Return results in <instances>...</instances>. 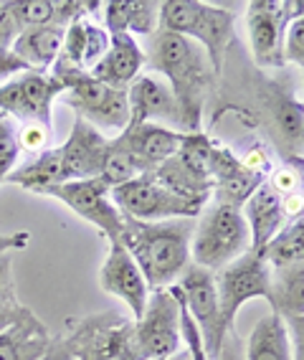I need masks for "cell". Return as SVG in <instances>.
<instances>
[{"label":"cell","mask_w":304,"mask_h":360,"mask_svg":"<svg viewBox=\"0 0 304 360\" xmlns=\"http://www.w3.org/2000/svg\"><path fill=\"white\" fill-rule=\"evenodd\" d=\"M64 340L77 360H140L132 345V322L114 312L86 317Z\"/></svg>","instance_id":"cell-10"},{"label":"cell","mask_w":304,"mask_h":360,"mask_svg":"<svg viewBox=\"0 0 304 360\" xmlns=\"http://www.w3.org/2000/svg\"><path fill=\"white\" fill-rule=\"evenodd\" d=\"M216 292H218V307L223 328L233 330V320L239 309L249 304L251 300H266L272 295V271L261 254L249 249L239 259H233L223 269L213 274Z\"/></svg>","instance_id":"cell-8"},{"label":"cell","mask_w":304,"mask_h":360,"mask_svg":"<svg viewBox=\"0 0 304 360\" xmlns=\"http://www.w3.org/2000/svg\"><path fill=\"white\" fill-rule=\"evenodd\" d=\"M282 58L284 64H294L297 69L304 66V18L289 20V26L284 31V41H282Z\"/></svg>","instance_id":"cell-32"},{"label":"cell","mask_w":304,"mask_h":360,"mask_svg":"<svg viewBox=\"0 0 304 360\" xmlns=\"http://www.w3.org/2000/svg\"><path fill=\"white\" fill-rule=\"evenodd\" d=\"M261 180H266L264 175L249 170L233 150L223 148L220 142H213V153H211V195L216 198V203L241 208L249 200V195L261 186Z\"/></svg>","instance_id":"cell-16"},{"label":"cell","mask_w":304,"mask_h":360,"mask_svg":"<svg viewBox=\"0 0 304 360\" xmlns=\"http://www.w3.org/2000/svg\"><path fill=\"white\" fill-rule=\"evenodd\" d=\"M160 28V3L152 0H132L127 13V33L130 36H152Z\"/></svg>","instance_id":"cell-29"},{"label":"cell","mask_w":304,"mask_h":360,"mask_svg":"<svg viewBox=\"0 0 304 360\" xmlns=\"http://www.w3.org/2000/svg\"><path fill=\"white\" fill-rule=\"evenodd\" d=\"M64 86L46 71H23L0 84V115L26 122H51V110Z\"/></svg>","instance_id":"cell-11"},{"label":"cell","mask_w":304,"mask_h":360,"mask_svg":"<svg viewBox=\"0 0 304 360\" xmlns=\"http://www.w3.org/2000/svg\"><path fill=\"white\" fill-rule=\"evenodd\" d=\"M145 69V51L137 44L135 36L130 33H114L110 36V49L102 56L94 69L89 71L91 77L99 82L110 84L114 89H127Z\"/></svg>","instance_id":"cell-19"},{"label":"cell","mask_w":304,"mask_h":360,"mask_svg":"<svg viewBox=\"0 0 304 360\" xmlns=\"http://www.w3.org/2000/svg\"><path fill=\"white\" fill-rule=\"evenodd\" d=\"M127 104H130V124H162L170 129H180V107L173 91L155 74H140L127 86Z\"/></svg>","instance_id":"cell-15"},{"label":"cell","mask_w":304,"mask_h":360,"mask_svg":"<svg viewBox=\"0 0 304 360\" xmlns=\"http://www.w3.org/2000/svg\"><path fill=\"white\" fill-rule=\"evenodd\" d=\"M195 219L135 221L122 216L119 244L143 271L150 290H168L190 264Z\"/></svg>","instance_id":"cell-2"},{"label":"cell","mask_w":304,"mask_h":360,"mask_svg":"<svg viewBox=\"0 0 304 360\" xmlns=\"http://www.w3.org/2000/svg\"><path fill=\"white\" fill-rule=\"evenodd\" d=\"M31 244V233L28 231H15V233H0V257L3 254H13V251H23Z\"/></svg>","instance_id":"cell-37"},{"label":"cell","mask_w":304,"mask_h":360,"mask_svg":"<svg viewBox=\"0 0 304 360\" xmlns=\"http://www.w3.org/2000/svg\"><path fill=\"white\" fill-rule=\"evenodd\" d=\"M112 200L124 219L150 221V224L170 219H195L206 208L198 200L178 195L152 175H143L132 183L112 188Z\"/></svg>","instance_id":"cell-7"},{"label":"cell","mask_w":304,"mask_h":360,"mask_svg":"<svg viewBox=\"0 0 304 360\" xmlns=\"http://www.w3.org/2000/svg\"><path fill=\"white\" fill-rule=\"evenodd\" d=\"M0 302H18L13 279V257L11 254L0 257Z\"/></svg>","instance_id":"cell-34"},{"label":"cell","mask_w":304,"mask_h":360,"mask_svg":"<svg viewBox=\"0 0 304 360\" xmlns=\"http://www.w3.org/2000/svg\"><path fill=\"white\" fill-rule=\"evenodd\" d=\"M110 49V33L104 31L99 23L89 20L86 23V46H84V61H81V69L91 71L94 66L102 61V56Z\"/></svg>","instance_id":"cell-33"},{"label":"cell","mask_w":304,"mask_h":360,"mask_svg":"<svg viewBox=\"0 0 304 360\" xmlns=\"http://www.w3.org/2000/svg\"><path fill=\"white\" fill-rule=\"evenodd\" d=\"M246 347V360H294L291 335L279 315H266L253 325Z\"/></svg>","instance_id":"cell-23"},{"label":"cell","mask_w":304,"mask_h":360,"mask_svg":"<svg viewBox=\"0 0 304 360\" xmlns=\"http://www.w3.org/2000/svg\"><path fill=\"white\" fill-rule=\"evenodd\" d=\"M107 137L97 127H91L86 120L77 117L72 127V135L61 150V160H64V175L69 180H84V178H99L102 170L104 153H107Z\"/></svg>","instance_id":"cell-17"},{"label":"cell","mask_w":304,"mask_h":360,"mask_svg":"<svg viewBox=\"0 0 304 360\" xmlns=\"http://www.w3.org/2000/svg\"><path fill=\"white\" fill-rule=\"evenodd\" d=\"M216 360H246V347H244V340L236 335V330L226 333L218 353H216Z\"/></svg>","instance_id":"cell-35"},{"label":"cell","mask_w":304,"mask_h":360,"mask_svg":"<svg viewBox=\"0 0 304 360\" xmlns=\"http://www.w3.org/2000/svg\"><path fill=\"white\" fill-rule=\"evenodd\" d=\"M18 23H15L13 13H11V3H0V79L11 77L13 74H23V64L13 56V41L18 39Z\"/></svg>","instance_id":"cell-28"},{"label":"cell","mask_w":304,"mask_h":360,"mask_svg":"<svg viewBox=\"0 0 304 360\" xmlns=\"http://www.w3.org/2000/svg\"><path fill=\"white\" fill-rule=\"evenodd\" d=\"M145 51V69L147 74H162L168 79L175 102L180 107V129L183 135L201 132L203 107L208 94L216 86V74L211 58L206 56L195 41L180 33L157 31L150 36Z\"/></svg>","instance_id":"cell-1"},{"label":"cell","mask_w":304,"mask_h":360,"mask_svg":"<svg viewBox=\"0 0 304 360\" xmlns=\"http://www.w3.org/2000/svg\"><path fill=\"white\" fill-rule=\"evenodd\" d=\"M302 15V3H272V0H256L246 6V31L251 53L259 66H279L282 58V41L289 20Z\"/></svg>","instance_id":"cell-13"},{"label":"cell","mask_w":304,"mask_h":360,"mask_svg":"<svg viewBox=\"0 0 304 360\" xmlns=\"http://www.w3.org/2000/svg\"><path fill=\"white\" fill-rule=\"evenodd\" d=\"M20 158L18 148V129L11 117L0 115V186L6 183V178L13 173L15 162Z\"/></svg>","instance_id":"cell-30"},{"label":"cell","mask_w":304,"mask_h":360,"mask_svg":"<svg viewBox=\"0 0 304 360\" xmlns=\"http://www.w3.org/2000/svg\"><path fill=\"white\" fill-rule=\"evenodd\" d=\"M249 249H251V236L241 208L213 203L201 211V221L195 224L190 241V262L195 266H203L216 274Z\"/></svg>","instance_id":"cell-4"},{"label":"cell","mask_w":304,"mask_h":360,"mask_svg":"<svg viewBox=\"0 0 304 360\" xmlns=\"http://www.w3.org/2000/svg\"><path fill=\"white\" fill-rule=\"evenodd\" d=\"M44 195L61 200L69 211H74L86 224L97 226L110 241H119L122 233V213L117 211L114 200L110 198L112 188L102 178L69 180L61 186L48 188Z\"/></svg>","instance_id":"cell-12"},{"label":"cell","mask_w":304,"mask_h":360,"mask_svg":"<svg viewBox=\"0 0 304 360\" xmlns=\"http://www.w3.org/2000/svg\"><path fill=\"white\" fill-rule=\"evenodd\" d=\"M51 137H53V124L26 122V124H20V129H18V148H20V153L41 155L44 150L51 148Z\"/></svg>","instance_id":"cell-31"},{"label":"cell","mask_w":304,"mask_h":360,"mask_svg":"<svg viewBox=\"0 0 304 360\" xmlns=\"http://www.w3.org/2000/svg\"><path fill=\"white\" fill-rule=\"evenodd\" d=\"M99 287L107 295L122 300L130 307L132 317H140L145 312V304L150 300V287L145 282L143 271L130 257V251L124 249L119 241H110V251L99 269Z\"/></svg>","instance_id":"cell-14"},{"label":"cell","mask_w":304,"mask_h":360,"mask_svg":"<svg viewBox=\"0 0 304 360\" xmlns=\"http://www.w3.org/2000/svg\"><path fill=\"white\" fill-rule=\"evenodd\" d=\"M183 342L180 300L175 287L150 292L145 312L132 322V345L140 360H157L178 353Z\"/></svg>","instance_id":"cell-6"},{"label":"cell","mask_w":304,"mask_h":360,"mask_svg":"<svg viewBox=\"0 0 304 360\" xmlns=\"http://www.w3.org/2000/svg\"><path fill=\"white\" fill-rule=\"evenodd\" d=\"M157 360H190L188 350H178V353L168 355V358H157Z\"/></svg>","instance_id":"cell-39"},{"label":"cell","mask_w":304,"mask_h":360,"mask_svg":"<svg viewBox=\"0 0 304 360\" xmlns=\"http://www.w3.org/2000/svg\"><path fill=\"white\" fill-rule=\"evenodd\" d=\"M150 173H152V167L140 160L137 155H132L130 150H124L122 145H117L114 140L107 142V153H104L99 178L110 188H119L124 183H132V180Z\"/></svg>","instance_id":"cell-26"},{"label":"cell","mask_w":304,"mask_h":360,"mask_svg":"<svg viewBox=\"0 0 304 360\" xmlns=\"http://www.w3.org/2000/svg\"><path fill=\"white\" fill-rule=\"evenodd\" d=\"M261 257L269 264L272 271H284V269H297L304 266V221L302 216L286 221L279 229L277 236L261 249Z\"/></svg>","instance_id":"cell-25"},{"label":"cell","mask_w":304,"mask_h":360,"mask_svg":"<svg viewBox=\"0 0 304 360\" xmlns=\"http://www.w3.org/2000/svg\"><path fill=\"white\" fill-rule=\"evenodd\" d=\"M272 117H274V127H277L279 145L299 160V155H302V127H304L302 102L286 97V94H279V97H274Z\"/></svg>","instance_id":"cell-27"},{"label":"cell","mask_w":304,"mask_h":360,"mask_svg":"<svg viewBox=\"0 0 304 360\" xmlns=\"http://www.w3.org/2000/svg\"><path fill=\"white\" fill-rule=\"evenodd\" d=\"M175 290L180 297L183 307L193 320L195 330L201 335L203 347H206L208 360H213L218 353L220 342L226 338L228 330L220 322V307H218V292H216V277L213 271L195 266L193 262L188 269L183 271L180 279L175 282Z\"/></svg>","instance_id":"cell-9"},{"label":"cell","mask_w":304,"mask_h":360,"mask_svg":"<svg viewBox=\"0 0 304 360\" xmlns=\"http://www.w3.org/2000/svg\"><path fill=\"white\" fill-rule=\"evenodd\" d=\"M64 86V102L77 112V117L86 120L91 127L119 129L130 124V104L127 89H114L110 84L99 82L86 71H48Z\"/></svg>","instance_id":"cell-5"},{"label":"cell","mask_w":304,"mask_h":360,"mask_svg":"<svg viewBox=\"0 0 304 360\" xmlns=\"http://www.w3.org/2000/svg\"><path fill=\"white\" fill-rule=\"evenodd\" d=\"M183 132L162 124H127V127L114 137L117 145H122L124 150H130L132 155H137L143 162H147L150 167L160 165L168 158H173L180 148Z\"/></svg>","instance_id":"cell-20"},{"label":"cell","mask_w":304,"mask_h":360,"mask_svg":"<svg viewBox=\"0 0 304 360\" xmlns=\"http://www.w3.org/2000/svg\"><path fill=\"white\" fill-rule=\"evenodd\" d=\"M244 221L249 226V236H251V251L261 254L269 241L279 233V229L286 224V213L282 195L272 188L269 180H261V186L249 195V200L241 206Z\"/></svg>","instance_id":"cell-18"},{"label":"cell","mask_w":304,"mask_h":360,"mask_svg":"<svg viewBox=\"0 0 304 360\" xmlns=\"http://www.w3.org/2000/svg\"><path fill=\"white\" fill-rule=\"evenodd\" d=\"M51 335L39 317L28 315L0 335V360H41L48 350Z\"/></svg>","instance_id":"cell-22"},{"label":"cell","mask_w":304,"mask_h":360,"mask_svg":"<svg viewBox=\"0 0 304 360\" xmlns=\"http://www.w3.org/2000/svg\"><path fill=\"white\" fill-rule=\"evenodd\" d=\"M195 41L220 74L228 46L236 39V15L226 8L208 6L201 0H165L160 3V28Z\"/></svg>","instance_id":"cell-3"},{"label":"cell","mask_w":304,"mask_h":360,"mask_svg":"<svg viewBox=\"0 0 304 360\" xmlns=\"http://www.w3.org/2000/svg\"><path fill=\"white\" fill-rule=\"evenodd\" d=\"M64 26H41V28H26L18 33L13 41V56L18 58L26 71H51L56 64L61 44H64Z\"/></svg>","instance_id":"cell-21"},{"label":"cell","mask_w":304,"mask_h":360,"mask_svg":"<svg viewBox=\"0 0 304 360\" xmlns=\"http://www.w3.org/2000/svg\"><path fill=\"white\" fill-rule=\"evenodd\" d=\"M41 360H77V358H74V353L69 350V345H66L64 338H51L48 350H46Z\"/></svg>","instance_id":"cell-38"},{"label":"cell","mask_w":304,"mask_h":360,"mask_svg":"<svg viewBox=\"0 0 304 360\" xmlns=\"http://www.w3.org/2000/svg\"><path fill=\"white\" fill-rule=\"evenodd\" d=\"M6 183L23 188V191H33V193L44 195L48 188L61 186L66 183L64 175V160H61V150L48 148L41 155H36L33 160H28L26 165H20L18 170L8 175Z\"/></svg>","instance_id":"cell-24"},{"label":"cell","mask_w":304,"mask_h":360,"mask_svg":"<svg viewBox=\"0 0 304 360\" xmlns=\"http://www.w3.org/2000/svg\"><path fill=\"white\" fill-rule=\"evenodd\" d=\"M31 315V309L23 307L20 302H0V335L18 325L23 317Z\"/></svg>","instance_id":"cell-36"}]
</instances>
